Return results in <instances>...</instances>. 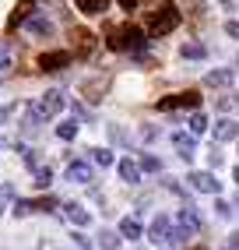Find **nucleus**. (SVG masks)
Masks as SVG:
<instances>
[{
  "mask_svg": "<svg viewBox=\"0 0 239 250\" xmlns=\"http://www.w3.org/2000/svg\"><path fill=\"white\" fill-rule=\"evenodd\" d=\"M179 21H183L179 7H176V4H162L159 11L148 14V36H155V39H159V36H169Z\"/></svg>",
  "mask_w": 239,
  "mask_h": 250,
  "instance_id": "1",
  "label": "nucleus"
},
{
  "mask_svg": "<svg viewBox=\"0 0 239 250\" xmlns=\"http://www.w3.org/2000/svg\"><path fill=\"white\" fill-rule=\"evenodd\" d=\"M148 39H144V28L138 25H123V28H113L109 32V49H116V53H127V49H144Z\"/></svg>",
  "mask_w": 239,
  "mask_h": 250,
  "instance_id": "2",
  "label": "nucleus"
},
{
  "mask_svg": "<svg viewBox=\"0 0 239 250\" xmlns=\"http://www.w3.org/2000/svg\"><path fill=\"white\" fill-rule=\"evenodd\" d=\"M109 74L106 71H99V74H92V78H84L81 81V95H84V103H102V99H106V92H109Z\"/></svg>",
  "mask_w": 239,
  "mask_h": 250,
  "instance_id": "3",
  "label": "nucleus"
},
{
  "mask_svg": "<svg viewBox=\"0 0 239 250\" xmlns=\"http://www.w3.org/2000/svg\"><path fill=\"white\" fill-rule=\"evenodd\" d=\"M200 106V95L197 92H179V95H169V99H159V109L169 113V109H197Z\"/></svg>",
  "mask_w": 239,
  "mask_h": 250,
  "instance_id": "4",
  "label": "nucleus"
},
{
  "mask_svg": "<svg viewBox=\"0 0 239 250\" xmlns=\"http://www.w3.org/2000/svg\"><path fill=\"white\" fill-rule=\"evenodd\" d=\"M39 71L53 74V71H63L67 63H71V53H63V49H49V53H39Z\"/></svg>",
  "mask_w": 239,
  "mask_h": 250,
  "instance_id": "5",
  "label": "nucleus"
},
{
  "mask_svg": "<svg viewBox=\"0 0 239 250\" xmlns=\"http://www.w3.org/2000/svg\"><path fill=\"white\" fill-rule=\"evenodd\" d=\"M71 42H74V49H78V57H88L92 49H95V36H92L88 28H81V25L71 28Z\"/></svg>",
  "mask_w": 239,
  "mask_h": 250,
  "instance_id": "6",
  "label": "nucleus"
},
{
  "mask_svg": "<svg viewBox=\"0 0 239 250\" xmlns=\"http://www.w3.org/2000/svg\"><path fill=\"white\" fill-rule=\"evenodd\" d=\"M63 106H67V99H63V92H57V88H53V92H46V95L39 99V109H42V116H57Z\"/></svg>",
  "mask_w": 239,
  "mask_h": 250,
  "instance_id": "7",
  "label": "nucleus"
},
{
  "mask_svg": "<svg viewBox=\"0 0 239 250\" xmlns=\"http://www.w3.org/2000/svg\"><path fill=\"white\" fill-rule=\"evenodd\" d=\"M190 187L200 190V194H218V190H221V183H218L211 173H190Z\"/></svg>",
  "mask_w": 239,
  "mask_h": 250,
  "instance_id": "8",
  "label": "nucleus"
},
{
  "mask_svg": "<svg viewBox=\"0 0 239 250\" xmlns=\"http://www.w3.org/2000/svg\"><path fill=\"white\" fill-rule=\"evenodd\" d=\"M36 11H39V7H36V4H32V0H21V4H18V7H14V14H11V18H7V28H18V25H21L25 18H32V14H36Z\"/></svg>",
  "mask_w": 239,
  "mask_h": 250,
  "instance_id": "9",
  "label": "nucleus"
},
{
  "mask_svg": "<svg viewBox=\"0 0 239 250\" xmlns=\"http://www.w3.org/2000/svg\"><path fill=\"white\" fill-rule=\"evenodd\" d=\"M239 138V124L236 120H218L215 124V141H236Z\"/></svg>",
  "mask_w": 239,
  "mask_h": 250,
  "instance_id": "10",
  "label": "nucleus"
},
{
  "mask_svg": "<svg viewBox=\"0 0 239 250\" xmlns=\"http://www.w3.org/2000/svg\"><path fill=\"white\" fill-rule=\"evenodd\" d=\"M116 169H120V180H127V183H138L141 180V166L134 162V159H120Z\"/></svg>",
  "mask_w": 239,
  "mask_h": 250,
  "instance_id": "11",
  "label": "nucleus"
},
{
  "mask_svg": "<svg viewBox=\"0 0 239 250\" xmlns=\"http://www.w3.org/2000/svg\"><path fill=\"white\" fill-rule=\"evenodd\" d=\"M25 32H28V36H49V32H53V25H49V21L42 18V14L36 11V14H32V18H28Z\"/></svg>",
  "mask_w": 239,
  "mask_h": 250,
  "instance_id": "12",
  "label": "nucleus"
},
{
  "mask_svg": "<svg viewBox=\"0 0 239 250\" xmlns=\"http://www.w3.org/2000/svg\"><path fill=\"white\" fill-rule=\"evenodd\" d=\"M67 180L88 183V180H92V166H88V162H71V166H67Z\"/></svg>",
  "mask_w": 239,
  "mask_h": 250,
  "instance_id": "13",
  "label": "nucleus"
},
{
  "mask_svg": "<svg viewBox=\"0 0 239 250\" xmlns=\"http://www.w3.org/2000/svg\"><path fill=\"white\" fill-rule=\"evenodd\" d=\"M232 81H236V74L229 67H221V71H211L208 78H204V85H208V88H221V85H232Z\"/></svg>",
  "mask_w": 239,
  "mask_h": 250,
  "instance_id": "14",
  "label": "nucleus"
},
{
  "mask_svg": "<svg viewBox=\"0 0 239 250\" xmlns=\"http://www.w3.org/2000/svg\"><path fill=\"white\" fill-rule=\"evenodd\" d=\"M176 222L183 226V229H190V232H197L200 229V215L190 208V205H186V208H179V215H176Z\"/></svg>",
  "mask_w": 239,
  "mask_h": 250,
  "instance_id": "15",
  "label": "nucleus"
},
{
  "mask_svg": "<svg viewBox=\"0 0 239 250\" xmlns=\"http://www.w3.org/2000/svg\"><path fill=\"white\" fill-rule=\"evenodd\" d=\"M63 211H67V219H71L74 226H88V211H84L78 201H67V205H63Z\"/></svg>",
  "mask_w": 239,
  "mask_h": 250,
  "instance_id": "16",
  "label": "nucleus"
},
{
  "mask_svg": "<svg viewBox=\"0 0 239 250\" xmlns=\"http://www.w3.org/2000/svg\"><path fill=\"white\" fill-rule=\"evenodd\" d=\"M173 145L179 148V159H186V162L194 159V141L186 138V134H173Z\"/></svg>",
  "mask_w": 239,
  "mask_h": 250,
  "instance_id": "17",
  "label": "nucleus"
},
{
  "mask_svg": "<svg viewBox=\"0 0 239 250\" xmlns=\"http://www.w3.org/2000/svg\"><path fill=\"white\" fill-rule=\"evenodd\" d=\"M78 11H84V14H102V11H109V0H78Z\"/></svg>",
  "mask_w": 239,
  "mask_h": 250,
  "instance_id": "18",
  "label": "nucleus"
},
{
  "mask_svg": "<svg viewBox=\"0 0 239 250\" xmlns=\"http://www.w3.org/2000/svg\"><path fill=\"white\" fill-rule=\"evenodd\" d=\"M165 232H169V215H159V219L151 222V240L162 243V240H165Z\"/></svg>",
  "mask_w": 239,
  "mask_h": 250,
  "instance_id": "19",
  "label": "nucleus"
},
{
  "mask_svg": "<svg viewBox=\"0 0 239 250\" xmlns=\"http://www.w3.org/2000/svg\"><path fill=\"white\" fill-rule=\"evenodd\" d=\"M120 232H123L127 240H141V222L138 219H123L120 222Z\"/></svg>",
  "mask_w": 239,
  "mask_h": 250,
  "instance_id": "20",
  "label": "nucleus"
},
{
  "mask_svg": "<svg viewBox=\"0 0 239 250\" xmlns=\"http://www.w3.org/2000/svg\"><path fill=\"white\" fill-rule=\"evenodd\" d=\"M57 138H60V141H74V138H78V124H74V120L57 124Z\"/></svg>",
  "mask_w": 239,
  "mask_h": 250,
  "instance_id": "21",
  "label": "nucleus"
},
{
  "mask_svg": "<svg viewBox=\"0 0 239 250\" xmlns=\"http://www.w3.org/2000/svg\"><path fill=\"white\" fill-rule=\"evenodd\" d=\"M179 53H183L186 60H204V57H208V49H204L200 42H186V46L179 49Z\"/></svg>",
  "mask_w": 239,
  "mask_h": 250,
  "instance_id": "22",
  "label": "nucleus"
},
{
  "mask_svg": "<svg viewBox=\"0 0 239 250\" xmlns=\"http://www.w3.org/2000/svg\"><path fill=\"white\" fill-rule=\"evenodd\" d=\"M11 205H14V187H11V183H4V187H0V215H4Z\"/></svg>",
  "mask_w": 239,
  "mask_h": 250,
  "instance_id": "23",
  "label": "nucleus"
},
{
  "mask_svg": "<svg viewBox=\"0 0 239 250\" xmlns=\"http://www.w3.org/2000/svg\"><path fill=\"white\" fill-rule=\"evenodd\" d=\"M92 159H95V166H113L116 162L109 148H92Z\"/></svg>",
  "mask_w": 239,
  "mask_h": 250,
  "instance_id": "24",
  "label": "nucleus"
},
{
  "mask_svg": "<svg viewBox=\"0 0 239 250\" xmlns=\"http://www.w3.org/2000/svg\"><path fill=\"white\" fill-rule=\"evenodd\" d=\"M190 130H194V134H204V130H208V116H204V113H194V116H190Z\"/></svg>",
  "mask_w": 239,
  "mask_h": 250,
  "instance_id": "25",
  "label": "nucleus"
},
{
  "mask_svg": "<svg viewBox=\"0 0 239 250\" xmlns=\"http://www.w3.org/2000/svg\"><path fill=\"white\" fill-rule=\"evenodd\" d=\"M99 236H102V240H99V243H102V250H116V247H120L116 232H109V229H106V232H99Z\"/></svg>",
  "mask_w": 239,
  "mask_h": 250,
  "instance_id": "26",
  "label": "nucleus"
},
{
  "mask_svg": "<svg viewBox=\"0 0 239 250\" xmlns=\"http://www.w3.org/2000/svg\"><path fill=\"white\" fill-rule=\"evenodd\" d=\"M141 169H148V173H159V169H162V162H159L155 155H141Z\"/></svg>",
  "mask_w": 239,
  "mask_h": 250,
  "instance_id": "27",
  "label": "nucleus"
},
{
  "mask_svg": "<svg viewBox=\"0 0 239 250\" xmlns=\"http://www.w3.org/2000/svg\"><path fill=\"white\" fill-rule=\"evenodd\" d=\"M49 183H53V173H49V169H39V173H36V187H39V190H46Z\"/></svg>",
  "mask_w": 239,
  "mask_h": 250,
  "instance_id": "28",
  "label": "nucleus"
},
{
  "mask_svg": "<svg viewBox=\"0 0 239 250\" xmlns=\"http://www.w3.org/2000/svg\"><path fill=\"white\" fill-rule=\"evenodd\" d=\"M7 63H11V49H7V42H4V39H0V71H4Z\"/></svg>",
  "mask_w": 239,
  "mask_h": 250,
  "instance_id": "29",
  "label": "nucleus"
},
{
  "mask_svg": "<svg viewBox=\"0 0 239 250\" xmlns=\"http://www.w3.org/2000/svg\"><path fill=\"white\" fill-rule=\"evenodd\" d=\"M109 138H113V141H120V145L127 141V134H123V127H120V124H113V127H109Z\"/></svg>",
  "mask_w": 239,
  "mask_h": 250,
  "instance_id": "30",
  "label": "nucleus"
},
{
  "mask_svg": "<svg viewBox=\"0 0 239 250\" xmlns=\"http://www.w3.org/2000/svg\"><path fill=\"white\" fill-rule=\"evenodd\" d=\"M215 208H218V215H221V219H229V215H232V205H229V201H218Z\"/></svg>",
  "mask_w": 239,
  "mask_h": 250,
  "instance_id": "31",
  "label": "nucleus"
},
{
  "mask_svg": "<svg viewBox=\"0 0 239 250\" xmlns=\"http://www.w3.org/2000/svg\"><path fill=\"white\" fill-rule=\"evenodd\" d=\"M225 36H232V39H239V21H225Z\"/></svg>",
  "mask_w": 239,
  "mask_h": 250,
  "instance_id": "32",
  "label": "nucleus"
},
{
  "mask_svg": "<svg viewBox=\"0 0 239 250\" xmlns=\"http://www.w3.org/2000/svg\"><path fill=\"white\" fill-rule=\"evenodd\" d=\"M74 243H78L81 250H92V243H88V236H81V232H74Z\"/></svg>",
  "mask_w": 239,
  "mask_h": 250,
  "instance_id": "33",
  "label": "nucleus"
},
{
  "mask_svg": "<svg viewBox=\"0 0 239 250\" xmlns=\"http://www.w3.org/2000/svg\"><path fill=\"white\" fill-rule=\"evenodd\" d=\"M141 138H144V141H151V138H155V127H151V124H148V127H141Z\"/></svg>",
  "mask_w": 239,
  "mask_h": 250,
  "instance_id": "34",
  "label": "nucleus"
},
{
  "mask_svg": "<svg viewBox=\"0 0 239 250\" xmlns=\"http://www.w3.org/2000/svg\"><path fill=\"white\" fill-rule=\"evenodd\" d=\"M232 176H236V183H239V166H236V173H232Z\"/></svg>",
  "mask_w": 239,
  "mask_h": 250,
  "instance_id": "35",
  "label": "nucleus"
},
{
  "mask_svg": "<svg viewBox=\"0 0 239 250\" xmlns=\"http://www.w3.org/2000/svg\"><path fill=\"white\" fill-rule=\"evenodd\" d=\"M0 148H4V141H0Z\"/></svg>",
  "mask_w": 239,
  "mask_h": 250,
  "instance_id": "36",
  "label": "nucleus"
}]
</instances>
